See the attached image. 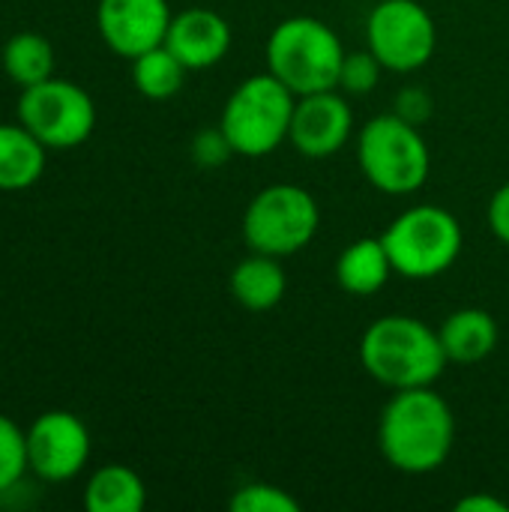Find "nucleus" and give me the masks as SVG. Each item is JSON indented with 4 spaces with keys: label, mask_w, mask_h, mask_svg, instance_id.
<instances>
[{
    "label": "nucleus",
    "mask_w": 509,
    "mask_h": 512,
    "mask_svg": "<svg viewBox=\"0 0 509 512\" xmlns=\"http://www.w3.org/2000/svg\"><path fill=\"white\" fill-rule=\"evenodd\" d=\"M345 54L339 33L312 15H291L267 36V72L294 96L336 90Z\"/></svg>",
    "instance_id": "obj_3"
},
{
    "label": "nucleus",
    "mask_w": 509,
    "mask_h": 512,
    "mask_svg": "<svg viewBox=\"0 0 509 512\" xmlns=\"http://www.w3.org/2000/svg\"><path fill=\"white\" fill-rule=\"evenodd\" d=\"M357 162L363 177L384 195H414L432 171L426 138L402 114H378L360 129Z\"/></svg>",
    "instance_id": "obj_5"
},
{
    "label": "nucleus",
    "mask_w": 509,
    "mask_h": 512,
    "mask_svg": "<svg viewBox=\"0 0 509 512\" xmlns=\"http://www.w3.org/2000/svg\"><path fill=\"white\" fill-rule=\"evenodd\" d=\"M168 0H99L96 27L102 42L126 60L165 42L171 27Z\"/></svg>",
    "instance_id": "obj_12"
},
{
    "label": "nucleus",
    "mask_w": 509,
    "mask_h": 512,
    "mask_svg": "<svg viewBox=\"0 0 509 512\" xmlns=\"http://www.w3.org/2000/svg\"><path fill=\"white\" fill-rule=\"evenodd\" d=\"M381 60L366 48V51H348L342 60V72H339V90L345 93H372L381 81Z\"/></svg>",
    "instance_id": "obj_23"
},
{
    "label": "nucleus",
    "mask_w": 509,
    "mask_h": 512,
    "mask_svg": "<svg viewBox=\"0 0 509 512\" xmlns=\"http://www.w3.org/2000/svg\"><path fill=\"white\" fill-rule=\"evenodd\" d=\"M366 48L390 72H417L438 51V24L420 0H381L366 21Z\"/></svg>",
    "instance_id": "obj_9"
},
{
    "label": "nucleus",
    "mask_w": 509,
    "mask_h": 512,
    "mask_svg": "<svg viewBox=\"0 0 509 512\" xmlns=\"http://www.w3.org/2000/svg\"><path fill=\"white\" fill-rule=\"evenodd\" d=\"M396 276L426 282L447 273L462 255L459 219L435 204H414L402 210L381 234Z\"/></svg>",
    "instance_id": "obj_6"
},
{
    "label": "nucleus",
    "mask_w": 509,
    "mask_h": 512,
    "mask_svg": "<svg viewBox=\"0 0 509 512\" xmlns=\"http://www.w3.org/2000/svg\"><path fill=\"white\" fill-rule=\"evenodd\" d=\"M354 132V111L348 99L336 90H318L297 96L288 141L306 159L336 156Z\"/></svg>",
    "instance_id": "obj_11"
},
{
    "label": "nucleus",
    "mask_w": 509,
    "mask_h": 512,
    "mask_svg": "<svg viewBox=\"0 0 509 512\" xmlns=\"http://www.w3.org/2000/svg\"><path fill=\"white\" fill-rule=\"evenodd\" d=\"M297 96L270 72L252 75L237 84L222 108L219 132L231 153L261 159L288 141Z\"/></svg>",
    "instance_id": "obj_4"
},
{
    "label": "nucleus",
    "mask_w": 509,
    "mask_h": 512,
    "mask_svg": "<svg viewBox=\"0 0 509 512\" xmlns=\"http://www.w3.org/2000/svg\"><path fill=\"white\" fill-rule=\"evenodd\" d=\"M0 63H3L6 78L24 90L39 81H48L54 75V48L45 36L24 30V33H15L12 39H6V45L0 51Z\"/></svg>",
    "instance_id": "obj_19"
},
{
    "label": "nucleus",
    "mask_w": 509,
    "mask_h": 512,
    "mask_svg": "<svg viewBox=\"0 0 509 512\" xmlns=\"http://www.w3.org/2000/svg\"><path fill=\"white\" fill-rule=\"evenodd\" d=\"M393 273L396 270L381 237H360L348 243L342 255L336 258V282L351 297L378 294L390 282Z\"/></svg>",
    "instance_id": "obj_16"
},
{
    "label": "nucleus",
    "mask_w": 509,
    "mask_h": 512,
    "mask_svg": "<svg viewBox=\"0 0 509 512\" xmlns=\"http://www.w3.org/2000/svg\"><path fill=\"white\" fill-rule=\"evenodd\" d=\"M231 512H300V501L276 483H246L234 489Z\"/></svg>",
    "instance_id": "obj_22"
},
{
    "label": "nucleus",
    "mask_w": 509,
    "mask_h": 512,
    "mask_svg": "<svg viewBox=\"0 0 509 512\" xmlns=\"http://www.w3.org/2000/svg\"><path fill=\"white\" fill-rule=\"evenodd\" d=\"M456 512H509L507 501L495 498V495H465L456 501Z\"/></svg>",
    "instance_id": "obj_25"
},
{
    "label": "nucleus",
    "mask_w": 509,
    "mask_h": 512,
    "mask_svg": "<svg viewBox=\"0 0 509 512\" xmlns=\"http://www.w3.org/2000/svg\"><path fill=\"white\" fill-rule=\"evenodd\" d=\"M360 363L381 387L411 390L435 387L450 360L435 327L414 315H384L363 330Z\"/></svg>",
    "instance_id": "obj_2"
},
{
    "label": "nucleus",
    "mask_w": 509,
    "mask_h": 512,
    "mask_svg": "<svg viewBox=\"0 0 509 512\" xmlns=\"http://www.w3.org/2000/svg\"><path fill=\"white\" fill-rule=\"evenodd\" d=\"M165 45L189 72H201L225 60L231 48V24L216 9L192 6L171 18Z\"/></svg>",
    "instance_id": "obj_13"
},
{
    "label": "nucleus",
    "mask_w": 509,
    "mask_h": 512,
    "mask_svg": "<svg viewBox=\"0 0 509 512\" xmlns=\"http://www.w3.org/2000/svg\"><path fill=\"white\" fill-rule=\"evenodd\" d=\"M90 459V432L69 411H48L27 429V465L45 483L75 480Z\"/></svg>",
    "instance_id": "obj_10"
},
{
    "label": "nucleus",
    "mask_w": 509,
    "mask_h": 512,
    "mask_svg": "<svg viewBox=\"0 0 509 512\" xmlns=\"http://www.w3.org/2000/svg\"><path fill=\"white\" fill-rule=\"evenodd\" d=\"M438 336L450 363L474 366L492 357V351L498 348L501 330H498V321L486 309L468 306V309L450 312L444 324L438 327Z\"/></svg>",
    "instance_id": "obj_14"
},
{
    "label": "nucleus",
    "mask_w": 509,
    "mask_h": 512,
    "mask_svg": "<svg viewBox=\"0 0 509 512\" xmlns=\"http://www.w3.org/2000/svg\"><path fill=\"white\" fill-rule=\"evenodd\" d=\"M147 504L144 480L126 465H105L93 471L84 489L87 512H141Z\"/></svg>",
    "instance_id": "obj_18"
},
{
    "label": "nucleus",
    "mask_w": 509,
    "mask_h": 512,
    "mask_svg": "<svg viewBox=\"0 0 509 512\" xmlns=\"http://www.w3.org/2000/svg\"><path fill=\"white\" fill-rule=\"evenodd\" d=\"M489 228H492V234L509 246V183H504L495 195H492V201H489Z\"/></svg>",
    "instance_id": "obj_24"
},
{
    "label": "nucleus",
    "mask_w": 509,
    "mask_h": 512,
    "mask_svg": "<svg viewBox=\"0 0 509 512\" xmlns=\"http://www.w3.org/2000/svg\"><path fill=\"white\" fill-rule=\"evenodd\" d=\"M321 225L315 195L294 183H273L261 189L243 210V240L252 252L288 258L306 249Z\"/></svg>",
    "instance_id": "obj_7"
},
{
    "label": "nucleus",
    "mask_w": 509,
    "mask_h": 512,
    "mask_svg": "<svg viewBox=\"0 0 509 512\" xmlns=\"http://www.w3.org/2000/svg\"><path fill=\"white\" fill-rule=\"evenodd\" d=\"M186 72L189 69L171 54L165 42L132 60V84L144 99H153V102L177 96L183 90Z\"/></svg>",
    "instance_id": "obj_20"
},
{
    "label": "nucleus",
    "mask_w": 509,
    "mask_h": 512,
    "mask_svg": "<svg viewBox=\"0 0 509 512\" xmlns=\"http://www.w3.org/2000/svg\"><path fill=\"white\" fill-rule=\"evenodd\" d=\"M456 444L453 408L435 387L393 390L378 420V447L387 465L423 477L438 471Z\"/></svg>",
    "instance_id": "obj_1"
},
{
    "label": "nucleus",
    "mask_w": 509,
    "mask_h": 512,
    "mask_svg": "<svg viewBox=\"0 0 509 512\" xmlns=\"http://www.w3.org/2000/svg\"><path fill=\"white\" fill-rule=\"evenodd\" d=\"M45 144L21 123H0V192H21L45 171Z\"/></svg>",
    "instance_id": "obj_17"
},
{
    "label": "nucleus",
    "mask_w": 509,
    "mask_h": 512,
    "mask_svg": "<svg viewBox=\"0 0 509 512\" xmlns=\"http://www.w3.org/2000/svg\"><path fill=\"white\" fill-rule=\"evenodd\" d=\"M228 288H231V297L237 300V306H243L249 312L276 309L288 291V276L282 270V258L261 255V252L246 255L231 270Z\"/></svg>",
    "instance_id": "obj_15"
},
{
    "label": "nucleus",
    "mask_w": 509,
    "mask_h": 512,
    "mask_svg": "<svg viewBox=\"0 0 509 512\" xmlns=\"http://www.w3.org/2000/svg\"><path fill=\"white\" fill-rule=\"evenodd\" d=\"M27 471V432H21L15 420L0 414V495L12 492Z\"/></svg>",
    "instance_id": "obj_21"
},
{
    "label": "nucleus",
    "mask_w": 509,
    "mask_h": 512,
    "mask_svg": "<svg viewBox=\"0 0 509 512\" xmlns=\"http://www.w3.org/2000/svg\"><path fill=\"white\" fill-rule=\"evenodd\" d=\"M18 123L30 129L48 150H72L93 135L96 105L84 87L51 75L48 81L21 90Z\"/></svg>",
    "instance_id": "obj_8"
}]
</instances>
